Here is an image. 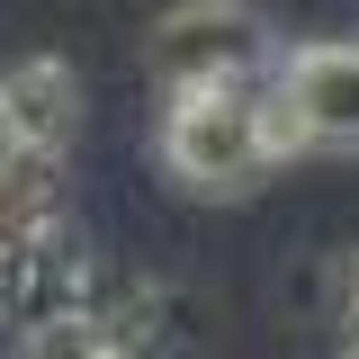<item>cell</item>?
<instances>
[{
	"label": "cell",
	"mask_w": 359,
	"mask_h": 359,
	"mask_svg": "<svg viewBox=\"0 0 359 359\" xmlns=\"http://www.w3.org/2000/svg\"><path fill=\"white\" fill-rule=\"evenodd\" d=\"M278 135H269V72L252 81H198L171 90L162 108V171L189 198H243L261 171H278Z\"/></svg>",
	"instance_id": "obj_1"
},
{
	"label": "cell",
	"mask_w": 359,
	"mask_h": 359,
	"mask_svg": "<svg viewBox=\"0 0 359 359\" xmlns=\"http://www.w3.org/2000/svg\"><path fill=\"white\" fill-rule=\"evenodd\" d=\"M269 18L252 0H171L144 27V72L162 90H198V81H252L269 72Z\"/></svg>",
	"instance_id": "obj_2"
},
{
	"label": "cell",
	"mask_w": 359,
	"mask_h": 359,
	"mask_svg": "<svg viewBox=\"0 0 359 359\" xmlns=\"http://www.w3.org/2000/svg\"><path fill=\"white\" fill-rule=\"evenodd\" d=\"M269 81L287 99V117L306 135V153H359V45H297L269 63Z\"/></svg>",
	"instance_id": "obj_3"
},
{
	"label": "cell",
	"mask_w": 359,
	"mask_h": 359,
	"mask_svg": "<svg viewBox=\"0 0 359 359\" xmlns=\"http://www.w3.org/2000/svg\"><path fill=\"white\" fill-rule=\"evenodd\" d=\"M72 306H90V261L72 252L63 224L0 243V323H45V314H72Z\"/></svg>",
	"instance_id": "obj_4"
},
{
	"label": "cell",
	"mask_w": 359,
	"mask_h": 359,
	"mask_svg": "<svg viewBox=\"0 0 359 359\" xmlns=\"http://www.w3.org/2000/svg\"><path fill=\"white\" fill-rule=\"evenodd\" d=\"M0 117L18 126V144L63 153L72 126H81V72H72L63 54H27V63H9V72H0Z\"/></svg>",
	"instance_id": "obj_5"
},
{
	"label": "cell",
	"mask_w": 359,
	"mask_h": 359,
	"mask_svg": "<svg viewBox=\"0 0 359 359\" xmlns=\"http://www.w3.org/2000/svg\"><path fill=\"white\" fill-rule=\"evenodd\" d=\"M18 359H135V351L90 306H72V314H45V323H18Z\"/></svg>",
	"instance_id": "obj_6"
},
{
	"label": "cell",
	"mask_w": 359,
	"mask_h": 359,
	"mask_svg": "<svg viewBox=\"0 0 359 359\" xmlns=\"http://www.w3.org/2000/svg\"><path fill=\"white\" fill-rule=\"evenodd\" d=\"M18 153H36V144H18V126H9V117H0V171H9V162H18Z\"/></svg>",
	"instance_id": "obj_7"
},
{
	"label": "cell",
	"mask_w": 359,
	"mask_h": 359,
	"mask_svg": "<svg viewBox=\"0 0 359 359\" xmlns=\"http://www.w3.org/2000/svg\"><path fill=\"white\" fill-rule=\"evenodd\" d=\"M341 323H351V341H359V261H351V306H341Z\"/></svg>",
	"instance_id": "obj_8"
},
{
	"label": "cell",
	"mask_w": 359,
	"mask_h": 359,
	"mask_svg": "<svg viewBox=\"0 0 359 359\" xmlns=\"http://www.w3.org/2000/svg\"><path fill=\"white\" fill-rule=\"evenodd\" d=\"M351 359H359V341H351Z\"/></svg>",
	"instance_id": "obj_9"
}]
</instances>
